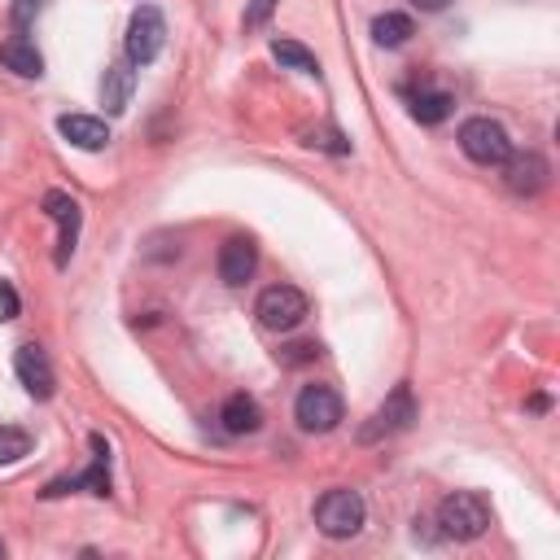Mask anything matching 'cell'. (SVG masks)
I'll use <instances>...</instances> for the list:
<instances>
[{"label":"cell","mask_w":560,"mask_h":560,"mask_svg":"<svg viewBox=\"0 0 560 560\" xmlns=\"http://www.w3.org/2000/svg\"><path fill=\"white\" fill-rule=\"evenodd\" d=\"M416 416H421V408H416V399H412V386H395L390 399L363 421L359 443L372 447V443H386V438H395V434H408V430L416 425Z\"/></svg>","instance_id":"3957f363"},{"label":"cell","mask_w":560,"mask_h":560,"mask_svg":"<svg viewBox=\"0 0 560 560\" xmlns=\"http://www.w3.org/2000/svg\"><path fill=\"white\" fill-rule=\"evenodd\" d=\"M220 425H224V434H233V438L259 434V425H263V408H259L250 395H233V399L224 403V412H220Z\"/></svg>","instance_id":"2e32d148"},{"label":"cell","mask_w":560,"mask_h":560,"mask_svg":"<svg viewBox=\"0 0 560 560\" xmlns=\"http://www.w3.org/2000/svg\"><path fill=\"white\" fill-rule=\"evenodd\" d=\"M412 36H416V27H412L408 14H382V18H372V40H377L382 49H403Z\"/></svg>","instance_id":"e0dca14e"},{"label":"cell","mask_w":560,"mask_h":560,"mask_svg":"<svg viewBox=\"0 0 560 560\" xmlns=\"http://www.w3.org/2000/svg\"><path fill=\"white\" fill-rule=\"evenodd\" d=\"M0 556H5V543H0Z\"/></svg>","instance_id":"484cf974"},{"label":"cell","mask_w":560,"mask_h":560,"mask_svg":"<svg viewBox=\"0 0 560 560\" xmlns=\"http://www.w3.org/2000/svg\"><path fill=\"white\" fill-rule=\"evenodd\" d=\"M281 0H250V10H246V27H263L272 14H276Z\"/></svg>","instance_id":"7402d4cb"},{"label":"cell","mask_w":560,"mask_h":560,"mask_svg":"<svg viewBox=\"0 0 560 560\" xmlns=\"http://www.w3.org/2000/svg\"><path fill=\"white\" fill-rule=\"evenodd\" d=\"M40 207H45V215L58 224V254H53V263H58V267H71L75 246H79V224H84L79 202H75L71 194H62V189H49Z\"/></svg>","instance_id":"ba28073f"},{"label":"cell","mask_w":560,"mask_h":560,"mask_svg":"<svg viewBox=\"0 0 560 560\" xmlns=\"http://www.w3.org/2000/svg\"><path fill=\"white\" fill-rule=\"evenodd\" d=\"M451 105H456V97H451V92H443V88H434V92H416V97H412V119H416V123H425V127H438V123L451 114Z\"/></svg>","instance_id":"ac0fdd59"},{"label":"cell","mask_w":560,"mask_h":560,"mask_svg":"<svg viewBox=\"0 0 560 560\" xmlns=\"http://www.w3.org/2000/svg\"><path fill=\"white\" fill-rule=\"evenodd\" d=\"M132 92H136V71H132V62L105 66V75H101V105H105L110 114H123V110L132 105Z\"/></svg>","instance_id":"5bb4252c"},{"label":"cell","mask_w":560,"mask_h":560,"mask_svg":"<svg viewBox=\"0 0 560 560\" xmlns=\"http://www.w3.org/2000/svg\"><path fill=\"white\" fill-rule=\"evenodd\" d=\"M460 149L477 166H503V158L512 153V140H508V132L495 119H469L460 127Z\"/></svg>","instance_id":"8992f818"},{"label":"cell","mask_w":560,"mask_h":560,"mask_svg":"<svg viewBox=\"0 0 560 560\" xmlns=\"http://www.w3.org/2000/svg\"><path fill=\"white\" fill-rule=\"evenodd\" d=\"M166 45V18L153 5H140L127 23V62L132 66H149Z\"/></svg>","instance_id":"9c48e42d"},{"label":"cell","mask_w":560,"mask_h":560,"mask_svg":"<svg viewBox=\"0 0 560 560\" xmlns=\"http://www.w3.org/2000/svg\"><path fill=\"white\" fill-rule=\"evenodd\" d=\"M363 517H368L363 495L359 490H346V486L324 490L320 503H315V530L324 538H354L363 530Z\"/></svg>","instance_id":"6da1fadb"},{"label":"cell","mask_w":560,"mask_h":560,"mask_svg":"<svg viewBox=\"0 0 560 560\" xmlns=\"http://www.w3.org/2000/svg\"><path fill=\"white\" fill-rule=\"evenodd\" d=\"M88 447H92V464L84 473H75V477H53L40 490L45 499H62V495H75V490H88V495H101V499L110 495V443L101 434H92Z\"/></svg>","instance_id":"5b68a950"},{"label":"cell","mask_w":560,"mask_h":560,"mask_svg":"<svg viewBox=\"0 0 560 560\" xmlns=\"http://www.w3.org/2000/svg\"><path fill=\"white\" fill-rule=\"evenodd\" d=\"M0 66H5L10 75H18V79H40V75H45L40 49H36L32 40H23V36H14V40L0 45Z\"/></svg>","instance_id":"9a60e30c"},{"label":"cell","mask_w":560,"mask_h":560,"mask_svg":"<svg viewBox=\"0 0 560 560\" xmlns=\"http://www.w3.org/2000/svg\"><path fill=\"white\" fill-rule=\"evenodd\" d=\"M14 372H18V382H23V390H27L32 399H53L58 377H53V363H49L45 346H36V341L18 346V354H14Z\"/></svg>","instance_id":"8fae6325"},{"label":"cell","mask_w":560,"mask_h":560,"mask_svg":"<svg viewBox=\"0 0 560 560\" xmlns=\"http://www.w3.org/2000/svg\"><path fill=\"white\" fill-rule=\"evenodd\" d=\"M58 132H62L75 149H84V153H97V149L110 145V127H105L101 119H92V114H62V119H58Z\"/></svg>","instance_id":"4fadbf2b"},{"label":"cell","mask_w":560,"mask_h":560,"mask_svg":"<svg viewBox=\"0 0 560 560\" xmlns=\"http://www.w3.org/2000/svg\"><path fill=\"white\" fill-rule=\"evenodd\" d=\"M315 354H320L315 341H298V346H285V350H281V363H307V359H315Z\"/></svg>","instance_id":"603a6c76"},{"label":"cell","mask_w":560,"mask_h":560,"mask_svg":"<svg viewBox=\"0 0 560 560\" xmlns=\"http://www.w3.org/2000/svg\"><path fill=\"white\" fill-rule=\"evenodd\" d=\"M547 158L534 153V149H521V153H508L503 158V184L517 194V198H534L547 189Z\"/></svg>","instance_id":"30bf717a"},{"label":"cell","mask_w":560,"mask_h":560,"mask_svg":"<svg viewBox=\"0 0 560 560\" xmlns=\"http://www.w3.org/2000/svg\"><path fill=\"white\" fill-rule=\"evenodd\" d=\"M272 58L285 66V71H298V75H320V58L311 49H302L298 40H272Z\"/></svg>","instance_id":"d6986e66"},{"label":"cell","mask_w":560,"mask_h":560,"mask_svg":"<svg viewBox=\"0 0 560 560\" xmlns=\"http://www.w3.org/2000/svg\"><path fill=\"white\" fill-rule=\"evenodd\" d=\"M307 311H311V302H307V294H302V289H294V285H272V289H263V294H259V302H254L259 324H263V328H272V333H289V328H298V324L307 320Z\"/></svg>","instance_id":"277c9868"},{"label":"cell","mask_w":560,"mask_h":560,"mask_svg":"<svg viewBox=\"0 0 560 560\" xmlns=\"http://www.w3.org/2000/svg\"><path fill=\"white\" fill-rule=\"evenodd\" d=\"M438 525H443V534H447V538H456V543H473V538H482V534L490 530V508H486V499H482V495H473V490H456V495H447V499L438 503Z\"/></svg>","instance_id":"7a4b0ae2"},{"label":"cell","mask_w":560,"mask_h":560,"mask_svg":"<svg viewBox=\"0 0 560 560\" xmlns=\"http://www.w3.org/2000/svg\"><path fill=\"white\" fill-rule=\"evenodd\" d=\"M0 315L5 320H18V289L10 281H0Z\"/></svg>","instance_id":"cb8c5ba5"},{"label":"cell","mask_w":560,"mask_h":560,"mask_svg":"<svg viewBox=\"0 0 560 560\" xmlns=\"http://www.w3.org/2000/svg\"><path fill=\"white\" fill-rule=\"evenodd\" d=\"M294 421L302 434H333L341 425V395L333 386H307L294 403Z\"/></svg>","instance_id":"52a82bcc"},{"label":"cell","mask_w":560,"mask_h":560,"mask_svg":"<svg viewBox=\"0 0 560 560\" xmlns=\"http://www.w3.org/2000/svg\"><path fill=\"white\" fill-rule=\"evenodd\" d=\"M254 267H259V250H254L250 237H228V241L220 246V281H224V285L241 289V285L254 276Z\"/></svg>","instance_id":"7c38bea8"},{"label":"cell","mask_w":560,"mask_h":560,"mask_svg":"<svg viewBox=\"0 0 560 560\" xmlns=\"http://www.w3.org/2000/svg\"><path fill=\"white\" fill-rule=\"evenodd\" d=\"M32 434L27 430H18V425H0V469H10V464H18V460H27L32 456Z\"/></svg>","instance_id":"ffe728a7"},{"label":"cell","mask_w":560,"mask_h":560,"mask_svg":"<svg viewBox=\"0 0 560 560\" xmlns=\"http://www.w3.org/2000/svg\"><path fill=\"white\" fill-rule=\"evenodd\" d=\"M412 5H416L421 14H443V10L451 5V0H412Z\"/></svg>","instance_id":"d4e9b609"},{"label":"cell","mask_w":560,"mask_h":560,"mask_svg":"<svg viewBox=\"0 0 560 560\" xmlns=\"http://www.w3.org/2000/svg\"><path fill=\"white\" fill-rule=\"evenodd\" d=\"M45 10H49V0H14V5H10V23H14V32H27Z\"/></svg>","instance_id":"44dd1931"}]
</instances>
